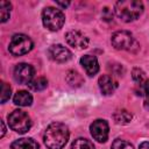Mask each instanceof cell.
<instances>
[{
    "label": "cell",
    "mask_w": 149,
    "mask_h": 149,
    "mask_svg": "<svg viewBox=\"0 0 149 149\" xmlns=\"http://www.w3.org/2000/svg\"><path fill=\"white\" fill-rule=\"evenodd\" d=\"M34 68L27 63H20L14 69V78L20 84H29L34 79Z\"/></svg>",
    "instance_id": "7"
},
{
    "label": "cell",
    "mask_w": 149,
    "mask_h": 149,
    "mask_svg": "<svg viewBox=\"0 0 149 149\" xmlns=\"http://www.w3.org/2000/svg\"><path fill=\"white\" fill-rule=\"evenodd\" d=\"M140 149H149V142H142L140 144Z\"/></svg>",
    "instance_id": "25"
},
{
    "label": "cell",
    "mask_w": 149,
    "mask_h": 149,
    "mask_svg": "<svg viewBox=\"0 0 149 149\" xmlns=\"http://www.w3.org/2000/svg\"><path fill=\"white\" fill-rule=\"evenodd\" d=\"M69 3H70V2H61V1H57V5H59V6H63V7H66V6H69Z\"/></svg>",
    "instance_id": "27"
},
{
    "label": "cell",
    "mask_w": 149,
    "mask_h": 149,
    "mask_svg": "<svg viewBox=\"0 0 149 149\" xmlns=\"http://www.w3.org/2000/svg\"><path fill=\"white\" fill-rule=\"evenodd\" d=\"M132 77H133V79H134L137 84L141 83V81H143V80L146 79L144 72H143L141 69H139V68H135V69L133 70V72H132Z\"/></svg>",
    "instance_id": "23"
},
{
    "label": "cell",
    "mask_w": 149,
    "mask_h": 149,
    "mask_svg": "<svg viewBox=\"0 0 149 149\" xmlns=\"http://www.w3.org/2000/svg\"><path fill=\"white\" fill-rule=\"evenodd\" d=\"M65 40L69 45L76 49H86L88 47V38L79 30H70L65 35Z\"/></svg>",
    "instance_id": "9"
},
{
    "label": "cell",
    "mask_w": 149,
    "mask_h": 149,
    "mask_svg": "<svg viewBox=\"0 0 149 149\" xmlns=\"http://www.w3.org/2000/svg\"><path fill=\"white\" fill-rule=\"evenodd\" d=\"M90 130H91V135L93 136V139L100 143L106 142L108 139V132H109V127L107 121L98 119L95 121H93V123L90 126Z\"/></svg>",
    "instance_id": "8"
},
{
    "label": "cell",
    "mask_w": 149,
    "mask_h": 149,
    "mask_svg": "<svg viewBox=\"0 0 149 149\" xmlns=\"http://www.w3.org/2000/svg\"><path fill=\"white\" fill-rule=\"evenodd\" d=\"M28 86L33 91H42V90H44L48 86V80L44 77H38V78L33 79L28 84Z\"/></svg>",
    "instance_id": "17"
},
{
    "label": "cell",
    "mask_w": 149,
    "mask_h": 149,
    "mask_svg": "<svg viewBox=\"0 0 149 149\" xmlns=\"http://www.w3.org/2000/svg\"><path fill=\"white\" fill-rule=\"evenodd\" d=\"M80 64L83 65L85 72L88 76H94L99 71V63L95 56L92 55H85L80 58Z\"/></svg>",
    "instance_id": "12"
},
{
    "label": "cell",
    "mask_w": 149,
    "mask_h": 149,
    "mask_svg": "<svg viewBox=\"0 0 149 149\" xmlns=\"http://www.w3.org/2000/svg\"><path fill=\"white\" fill-rule=\"evenodd\" d=\"M112 149H134V147L128 141L118 139L112 143Z\"/></svg>",
    "instance_id": "21"
},
{
    "label": "cell",
    "mask_w": 149,
    "mask_h": 149,
    "mask_svg": "<svg viewBox=\"0 0 149 149\" xmlns=\"http://www.w3.org/2000/svg\"><path fill=\"white\" fill-rule=\"evenodd\" d=\"M14 104L15 105H19V106H22V107H26V106H30L31 102H33V97L29 92L27 91H19L15 93L14 95Z\"/></svg>",
    "instance_id": "13"
},
{
    "label": "cell",
    "mask_w": 149,
    "mask_h": 149,
    "mask_svg": "<svg viewBox=\"0 0 149 149\" xmlns=\"http://www.w3.org/2000/svg\"><path fill=\"white\" fill-rule=\"evenodd\" d=\"M1 127H2V130H1V137L5 135V133H6V128H5V123H3V121H1Z\"/></svg>",
    "instance_id": "26"
},
{
    "label": "cell",
    "mask_w": 149,
    "mask_h": 149,
    "mask_svg": "<svg viewBox=\"0 0 149 149\" xmlns=\"http://www.w3.org/2000/svg\"><path fill=\"white\" fill-rule=\"evenodd\" d=\"M42 21L45 28L51 31H56L63 27L65 16L61 9L55 7H47L42 12Z\"/></svg>",
    "instance_id": "3"
},
{
    "label": "cell",
    "mask_w": 149,
    "mask_h": 149,
    "mask_svg": "<svg viewBox=\"0 0 149 149\" xmlns=\"http://www.w3.org/2000/svg\"><path fill=\"white\" fill-rule=\"evenodd\" d=\"M132 114L126 109H119L113 114V119L119 125H127L132 120Z\"/></svg>",
    "instance_id": "16"
},
{
    "label": "cell",
    "mask_w": 149,
    "mask_h": 149,
    "mask_svg": "<svg viewBox=\"0 0 149 149\" xmlns=\"http://www.w3.org/2000/svg\"><path fill=\"white\" fill-rule=\"evenodd\" d=\"M115 14L123 22L136 20L143 12V3L139 0H121L115 3Z\"/></svg>",
    "instance_id": "2"
},
{
    "label": "cell",
    "mask_w": 149,
    "mask_h": 149,
    "mask_svg": "<svg viewBox=\"0 0 149 149\" xmlns=\"http://www.w3.org/2000/svg\"><path fill=\"white\" fill-rule=\"evenodd\" d=\"M144 107H146L147 109H149V98L146 99V101H144Z\"/></svg>",
    "instance_id": "28"
},
{
    "label": "cell",
    "mask_w": 149,
    "mask_h": 149,
    "mask_svg": "<svg viewBox=\"0 0 149 149\" xmlns=\"http://www.w3.org/2000/svg\"><path fill=\"white\" fill-rule=\"evenodd\" d=\"M136 94L141 97L149 98V79H144L143 81L137 84L136 87Z\"/></svg>",
    "instance_id": "20"
},
{
    "label": "cell",
    "mask_w": 149,
    "mask_h": 149,
    "mask_svg": "<svg viewBox=\"0 0 149 149\" xmlns=\"http://www.w3.org/2000/svg\"><path fill=\"white\" fill-rule=\"evenodd\" d=\"M33 49V41L24 34H15L9 42L8 50L14 56L28 54Z\"/></svg>",
    "instance_id": "5"
},
{
    "label": "cell",
    "mask_w": 149,
    "mask_h": 149,
    "mask_svg": "<svg viewBox=\"0 0 149 149\" xmlns=\"http://www.w3.org/2000/svg\"><path fill=\"white\" fill-rule=\"evenodd\" d=\"M98 84H99L100 91L104 95H109V94L114 93V91L118 87V81L112 76H108V74L101 76L98 80Z\"/></svg>",
    "instance_id": "11"
},
{
    "label": "cell",
    "mask_w": 149,
    "mask_h": 149,
    "mask_svg": "<svg viewBox=\"0 0 149 149\" xmlns=\"http://www.w3.org/2000/svg\"><path fill=\"white\" fill-rule=\"evenodd\" d=\"M66 81H68V84L70 85V86H72V87H79L81 84H83V77L77 72V71H74V70H70V71H68V73H66Z\"/></svg>",
    "instance_id": "15"
},
{
    "label": "cell",
    "mask_w": 149,
    "mask_h": 149,
    "mask_svg": "<svg viewBox=\"0 0 149 149\" xmlns=\"http://www.w3.org/2000/svg\"><path fill=\"white\" fill-rule=\"evenodd\" d=\"M43 140L48 149H62L69 140V129L61 122H54L47 127Z\"/></svg>",
    "instance_id": "1"
},
{
    "label": "cell",
    "mask_w": 149,
    "mask_h": 149,
    "mask_svg": "<svg viewBox=\"0 0 149 149\" xmlns=\"http://www.w3.org/2000/svg\"><path fill=\"white\" fill-rule=\"evenodd\" d=\"M10 92H12L10 86L7 83L2 81L1 83V102H6L10 98Z\"/></svg>",
    "instance_id": "22"
},
{
    "label": "cell",
    "mask_w": 149,
    "mask_h": 149,
    "mask_svg": "<svg viewBox=\"0 0 149 149\" xmlns=\"http://www.w3.org/2000/svg\"><path fill=\"white\" fill-rule=\"evenodd\" d=\"M8 125L14 132L19 134H24L30 129L31 121L26 112L21 109H15L8 115Z\"/></svg>",
    "instance_id": "4"
},
{
    "label": "cell",
    "mask_w": 149,
    "mask_h": 149,
    "mask_svg": "<svg viewBox=\"0 0 149 149\" xmlns=\"http://www.w3.org/2000/svg\"><path fill=\"white\" fill-rule=\"evenodd\" d=\"M112 44L118 50H132V48L136 44V42L129 31L120 30L113 34Z\"/></svg>",
    "instance_id": "6"
},
{
    "label": "cell",
    "mask_w": 149,
    "mask_h": 149,
    "mask_svg": "<svg viewBox=\"0 0 149 149\" xmlns=\"http://www.w3.org/2000/svg\"><path fill=\"white\" fill-rule=\"evenodd\" d=\"M12 149H38V144L33 139H19L12 143Z\"/></svg>",
    "instance_id": "14"
},
{
    "label": "cell",
    "mask_w": 149,
    "mask_h": 149,
    "mask_svg": "<svg viewBox=\"0 0 149 149\" xmlns=\"http://www.w3.org/2000/svg\"><path fill=\"white\" fill-rule=\"evenodd\" d=\"M49 55H50V57H51L54 61H56V62H58V63L68 62V61L72 57L71 51H70L68 48H65L64 45H62V44H55V45L50 47V49H49Z\"/></svg>",
    "instance_id": "10"
},
{
    "label": "cell",
    "mask_w": 149,
    "mask_h": 149,
    "mask_svg": "<svg viewBox=\"0 0 149 149\" xmlns=\"http://www.w3.org/2000/svg\"><path fill=\"white\" fill-rule=\"evenodd\" d=\"M71 149H95V148L91 141L83 139V137H79L72 142Z\"/></svg>",
    "instance_id": "18"
},
{
    "label": "cell",
    "mask_w": 149,
    "mask_h": 149,
    "mask_svg": "<svg viewBox=\"0 0 149 149\" xmlns=\"http://www.w3.org/2000/svg\"><path fill=\"white\" fill-rule=\"evenodd\" d=\"M102 17H104V20H106V21H111V20H113V13L111 12L109 8L105 7V8L102 9Z\"/></svg>",
    "instance_id": "24"
},
{
    "label": "cell",
    "mask_w": 149,
    "mask_h": 149,
    "mask_svg": "<svg viewBox=\"0 0 149 149\" xmlns=\"http://www.w3.org/2000/svg\"><path fill=\"white\" fill-rule=\"evenodd\" d=\"M10 8H12V5L8 1L0 2V20H1V22H6L9 19Z\"/></svg>",
    "instance_id": "19"
}]
</instances>
